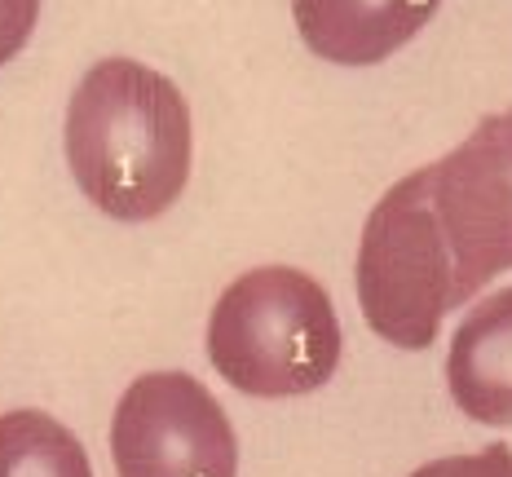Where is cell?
Masks as SVG:
<instances>
[{"label": "cell", "mask_w": 512, "mask_h": 477, "mask_svg": "<svg viewBox=\"0 0 512 477\" xmlns=\"http://www.w3.org/2000/svg\"><path fill=\"white\" fill-rule=\"evenodd\" d=\"M433 173L415 168L371 208L358 239V305L367 327L398 349H429L460 305L446 235L433 217Z\"/></svg>", "instance_id": "cell-3"}, {"label": "cell", "mask_w": 512, "mask_h": 477, "mask_svg": "<svg viewBox=\"0 0 512 477\" xmlns=\"http://www.w3.org/2000/svg\"><path fill=\"white\" fill-rule=\"evenodd\" d=\"M36 14H40V0H0V67L31 40Z\"/></svg>", "instance_id": "cell-10"}, {"label": "cell", "mask_w": 512, "mask_h": 477, "mask_svg": "<svg viewBox=\"0 0 512 477\" xmlns=\"http://www.w3.org/2000/svg\"><path fill=\"white\" fill-rule=\"evenodd\" d=\"M446 389L477 424H512V288L486 296L455 327Z\"/></svg>", "instance_id": "cell-7"}, {"label": "cell", "mask_w": 512, "mask_h": 477, "mask_svg": "<svg viewBox=\"0 0 512 477\" xmlns=\"http://www.w3.org/2000/svg\"><path fill=\"white\" fill-rule=\"evenodd\" d=\"M120 477H239V438L190 371H146L111 416Z\"/></svg>", "instance_id": "cell-4"}, {"label": "cell", "mask_w": 512, "mask_h": 477, "mask_svg": "<svg viewBox=\"0 0 512 477\" xmlns=\"http://www.w3.org/2000/svg\"><path fill=\"white\" fill-rule=\"evenodd\" d=\"M442 0H292L296 31L323 62L376 67L411 45Z\"/></svg>", "instance_id": "cell-6"}, {"label": "cell", "mask_w": 512, "mask_h": 477, "mask_svg": "<svg viewBox=\"0 0 512 477\" xmlns=\"http://www.w3.org/2000/svg\"><path fill=\"white\" fill-rule=\"evenodd\" d=\"M433 217L446 235L460 305L512 270V111H495L429 164Z\"/></svg>", "instance_id": "cell-5"}, {"label": "cell", "mask_w": 512, "mask_h": 477, "mask_svg": "<svg viewBox=\"0 0 512 477\" xmlns=\"http://www.w3.org/2000/svg\"><path fill=\"white\" fill-rule=\"evenodd\" d=\"M340 323L323 283L296 265L239 274L208 318V358L239 394L301 398L340 367Z\"/></svg>", "instance_id": "cell-2"}, {"label": "cell", "mask_w": 512, "mask_h": 477, "mask_svg": "<svg viewBox=\"0 0 512 477\" xmlns=\"http://www.w3.org/2000/svg\"><path fill=\"white\" fill-rule=\"evenodd\" d=\"M67 164L76 186L115 221L164 217L181 199L195 155L190 106L155 67L106 58L67 102Z\"/></svg>", "instance_id": "cell-1"}, {"label": "cell", "mask_w": 512, "mask_h": 477, "mask_svg": "<svg viewBox=\"0 0 512 477\" xmlns=\"http://www.w3.org/2000/svg\"><path fill=\"white\" fill-rule=\"evenodd\" d=\"M411 477H512V447L495 442L473 455H446V460L420 464Z\"/></svg>", "instance_id": "cell-9"}, {"label": "cell", "mask_w": 512, "mask_h": 477, "mask_svg": "<svg viewBox=\"0 0 512 477\" xmlns=\"http://www.w3.org/2000/svg\"><path fill=\"white\" fill-rule=\"evenodd\" d=\"M0 477H93L80 438L45 411L0 416Z\"/></svg>", "instance_id": "cell-8"}]
</instances>
